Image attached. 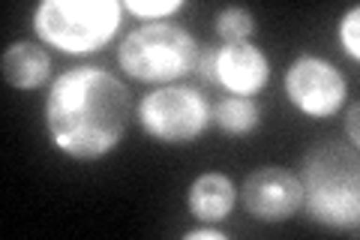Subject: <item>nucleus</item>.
Instances as JSON below:
<instances>
[{
	"instance_id": "nucleus-1",
	"label": "nucleus",
	"mask_w": 360,
	"mask_h": 240,
	"mask_svg": "<svg viewBox=\"0 0 360 240\" xmlns=\"http://www.w3.org/2000/svg\"><path fill=\"white\" fill-rule=\"evenodd\" d=\"M132 120V96L105 66H72L49 84L42 123L51 147L72 163H99L117 151Z\"/></svg>"
},
{
	"instance_id": "nucleus-12",
	"label": "nucleus",
	"mask_w": 360,
	"mask_h": 240,
	"mask_svg": "<svg viewBox=\"0 0 360 240\" xmlns=\"http://www.w3.org/2000/svg\"><path fill=\"white\" fill-rule=\"evenodd\" d=\"M255 27V15L243 6H225L213 18V30L222 42H250Z\"/></svg>"
},
{
	"instance_id": "nucleus-5",
	"label": "nucleus",
	"mask_w": 360,
	"mask_h": 240,
	"mask_svg": "<svg viewBox=\"0 0 360 240\" xmlns=\"http://www.w3.org/2000/svg\"><path fill=\"white\" fill-rule=\"evenodd\" d=\"M135 123L156 144L184 147L210 130V102L189 84L153 87L135 102Z\"/></svg>"
},
{
	"instance_id": "nucleus-9",
	"label": "nucleus",
	"mask_w": 360,
	"mask_h": 240,
	"mask_svg": "<svg viewBox=\"0 0 360 240\" xmlns=\"http://www.w3.org/2000/svg\"><path fill=\"white\" fill-rule=\"evenodd\" d=\"M238 208V187L222 171H205L186 189V210L198 222H225Z\"/></svg>"
},
{
	"instance_id": "nucleus-8",
	"label": "nucleus",
	"mask_w": 360,
	"mask_h": 240,
	"mask_svg": "<svg viewBox=\"0 0 360 240\" xmlns=\"http://www.w3.org/2000/svg\"><path fill=\"white\" fill-rule=\"evenodd\" d=\"M238 201L255 222L276 225L297 216L303 204V187H300V177L291 168L262 165L252 175L243 177V184L238 189Z\"/></svg>"
},
{
	"instance_id": "nucleus-11",
	"label": "nucleus",
	"mask_w": 360,
	"mask_h": 240,
	"mask_svg": "<svg viewBox=\"0 0 360 240\" xmlns=\"http://www.w3.org/2000/svg\"><path fill=\"white\" fill-rule=\"evenodd\" d=\"M210 123L222 135L231 139H243L258 130L262 123V108L252 96H222L217 106H210Z\"/></svg>"
},
{
	"instance_id": "nucleus-2",
	"label": "nucleus",
	"mask_w": 360,
	"mask_h": 240,
	"mask_svg": "<svg viewBox=\"0 0 360 240\" xmlns=\"http://www.w3.org/2000/svg\"><path fill=\"white\" fill-rule=\"evenodd\" d=\"M307 220L328 232L357 234L360 225V163L354 144L321 141L307 151L300 165Z\"/></svg>"
},
{
	"instance_id": "nucleus-16",
	"label": "nucleus",
	"mask_w": 360,
	"mask_h": 240,
	"mask_svg": "<svg viewBox=\"0 0 360 240\" xmlns=\"http://www.w3.org/2000/svg\"><path fill=\"white\" fill-rule=\"evenodd\" d=\"M357 114H360V106H357V102H352V106H348V114H345V132H348V141H352L354 147L360 144V132H357Z\"/></svg>"
},
{
	"instance_id": "nucleus-14",
	"label": "nucleus",
	"mask_w": 360,
	"mask_h": 240,
	"mask_svg": "<svg viewBox=\"0 0 360 240\" xmlns=\"http://www.w3.org/2000/svg\"><path fill=\"white\" fill-rule=\"evenodd\" d=\"M340 45L348 54V61H360V6L345 9L340 18Z\"/></svg>"
},
{
	"instance_id": "nucleus-10",
	"label": "nucleus",
	"mask_w": 360,
	"mask_h": 240,
	"mask_svg": "<svg viewBox=\"0 0 360 240\" xmlns=\"http://www.w3.org/2000/svg\"><path fill=\"white\" fill-rule=\"evenodd\" d=\"M0 72L13 90H39L42 84L54 82L51 54L37 39H18L6 45L4 57H0Z\"/></svg>"
},
{
	"instance_id": "nucleus-4",
	"label": "nucleus",
	"mask_w": 360,
	"mask_h": 240,
	"mask_svg": "<svg viewBox=\"0 0 360 240\" xmlns=\"http://www.w3.org/2000/svg\"><path fill=\"white\" fill-rule=\"evenodd\" d=\"M123 4L117 0H42L33 9V33L60 54H96L120 33Z\"/></svg>"
},
{
	"instance_id": "nucleus-7",
	"label": "nucleus",
	"mask_w": 360,
	"mask_h": 240,
	"mask_svg": "<svg viewBox=\"0 0 360 240\" xmlns=\"http://www.w3.org/2000/svg\"><path fill=\"white\" fill-rule=\"evenodd\" d=\"M198 75L205 78V84L222 90L225 96L255 99L270 82V61L252 42L205 45L198 61Z\"/></svg>"
},
{
	"instance_id": "nucleus-3",
	"label": "nucleus",
	"mask_w": 360,
	"mask_h": 240,
	"mask_svg": "<svg viewBox=\"0 0 360 240\" xmlns=\"http://www.w3.org/2000/svg\"><path fill=\"white\" fill-rule=\"evenodd\" d=\"M201 42L184 25L148 21L129 30L117 49V66L139 84H180L198 70Z\"/></svg>"
},
{
	"instance_id": "nucleus-13",
	"label": "nucleus",
	"mask_w": 360,
	"mask_h": 240,
	"mask_svg": "<svg viewBox=\"0 0 360 240\" xmlns=\"http://www.w3.org/2000/svg\"><path fill=\"white\" fill-rule=\"evenodd\" d=\"M123 9L141 21H168V15L184 9V0H127Z\"/></svg>"
},
{
	"instance_id": "nucleus-6",
	"label": "nucleus",
	"mask_w": 360,
	"mask_h": 240,
	"mask_svg": "<svg viewBox=\"0 0 360 240\" xmlns=\"http://www.w3.org/2000/svg\"><path fill=\"white\" fill-rule=\"evenodd\" d=\"M283 94L291 108L309 120H330L348 106L342 70L321 54H297L283 72Z\"/></svg>"
},
{
	"instance_id": "nucleus-15",
	"label": "nucleus",
	"mask_w": 360,
	"mask_h": 240,
	"mask_svg": "<svg viewBox=\"0 0 360 240\" xmlns=\"http://www.w3.org/2000/svg\"><path fill=\"white\" fill-rule=\"evenodd\" d=\"M186 240H229V234L219 232V228H213L207 222H201L198 228H189V232H184Z\"/></svg>"
}]
</instances>
